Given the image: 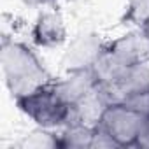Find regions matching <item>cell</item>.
<instances>
[{"label": "cell", "instance_id": "cell-4", "mask_svg": "<svg viewBox=\"0 0 149 149\" xmlns=\"http://www.w3.org/2000/svg\"><path fill=\"white\" fill-rule=\"evenodd\" d=\"M105 42H102L95 33H83L76 37L63 56V65L67 72L76 70H91L98 56L102 54Z\"/></svg>", "mask_w": 149, "mask_h": 149}, {"label": "cell", "instance_id": "cell-9", "mask_svg": "<svg viewBox=\"0 0 149 149\" xmlns=\"http://www.w3.org/2000/svg\"><path fill=\"white\" fill-rule=\"evenodd\" d=\"M93 132H95V128H90L86 125L70 123V125L63 126V132L58 135L60 147L61 149H84V147H91Z\"/></svg>", "mask_w": 149, "mask_h": 149}, {"label": "cell", "instance_id": "cell-8", "mask_svg": "<svg viewBox=\"0 0 149 149\" xmlns=\"http://www.w3.org/2000/svg\"><path fill=\"white\" fill-rule=\"evenodd\" d=\"M53 86L56 93L72 107L74 104H77L81 98H84L90 91L97 88V81L91 70H76V72H68V76L60 81H53Z\"/></svg>", "mask_w": 149, "mask_h": 149}, {"label": "cell", "instance_id": "cell-14", "mask_svg": "<svg viewBox=\"0 0 149 149\" xmlns=\"http://www.w3.org/2000/svg\"><path fill=\"white\" fill-rule=\"evenodd\" d=\"M67 2H74V0H67Z\"/></svg>", "mask_w": 149, "mask_h": 149}, {"label": "cell", "instance_id": "cell-5", "mask_svg": "<svg viewBox=\"0 0 149 149\" xmlns=\"http://www.w3.org/2000/svg\"><path fill=\"white\" fill-rule=\"evenodd\" d=\"M104 91V90H102ZM111 102H130L137 97L149 93V65L139 63L125 70L119 81L107 91H104Z\"/></svg>", "mask_w": 149, "mask_h": 149}, {"label": "cell", "instance_id": "cell-6", "mask_svg": "<svg viewBox=\"0 0 149 149\" xmlns=\"http://www.w3.org/2000/svg\"><path fill=\"white\" fill-rule=\"evenodd\" d=\"M105 49L126 65H139L149 61V33L135 30L121 35L111 42H105Z\"/></svg>", "mask_w": 149, "mask_h": 149}, {"label": "cell", "instance_id": "cell-7", "mask_svg": "<svg viewBox=\"0 0 149 149\" xmlns=\"http://www.w3.org/2000/svg\"><path fill=\"white\" fill-rule=\"evenodd\" d=\"M67 39L63 18L56 11H44L32 26V40L39 47H56Z\"/></svg>", "mask_w": 149, "mask_h": 149}, {"label": "cell", "instance_id": "cell-10", "mask_svg": "<svg viewBox=\"0 0 149 149\" xmlns=\"http://www.w3.org/2000/svg\"><path fill=\"white\" fill-rule=\"evenodd\" d=\"M121 21L133 25L139 30H146L149 26V0H126Z\"/></svg>", "mask_w": 149, "mask_h": 149}, {"label": "cell", "instance_id": "cell-1", "mask_svg": "<svg viewBox=\"0 0 149 149\" xmlns=\"http://www.w3.org/2000/svg\"><path fill=\"white\" fill-rule=\"evenodd\" d=\"M0 63H2L7 90L11 91L14 100L53 83L51 74L35 54V51L7 35L2 37V44H0Z\"/></svg>", "mask_w": 149, "mask_h": 149}, {"label": "cell", "instance_id": "cell-12", "mask_svg": "<svg viewBox=\"0 0 149 149\" xmlns=\"http://www.w3.org/2000/svg\"><path fill=\"white\" fill-rule=\"evenodd\" d=\"M135 147L149 149V114L144 118V123H142V126H140V132H139V137H137Z\"/></svg>", "mask_w": 149, "mask_h": 149}, {"label": "cell", "instance_id": "cell-13", "mask_svg": "<svg viewBox=\"0 0 149 149\" xmlns=\"http://www.w3.org/2000/svg\"><path fill=\"white\" fill-rule=\"evenodd\" d=\"M23 2L33 7H44V6H53L56 0H23Z\"/></svg>", "mask_w": 149, "mask_h": 149}, {"label": "cell", "instance_id": "cell-2", "mask_svg": "<svg viewBox=\"0 0 149 149\" xmlns=\"http://www.w3.org/2000/svg\"><path fill=\"white\" fill-rule=\"evenodd\" d=\"M16 105L40 128H63L70 121V105L56 93L53 83L18 98Z\"/></svg>", "mask_w": 149, "mask_h": 149}, {"label": "cell", "instance_id": "cell-3", "mask_svg": "<svg viewBox=\"0 0 149 149\" xmlns=\"http://www.w3.org/2000/svg\"><path fill=\"white\" fill-rule=\"evenodd\" d=\"M146 116L147 114L140 112L126 102H111L97 126L111 135V139L119 147H135Z\"/></svg>", "mask_w": 149, "mask_h": 149}, {"label": "cell", "instance_id": "cell-11", "mask_svg": "<svg viewBox=\"0 0 149 149\" xmlns=\"http://www.w3.org/2000/svg\"><path fill=\"white\" fill-rule=\"evenodd\" d=\"M21 146L23 147H35V149H40V147L56 149V147H60V139H58V135L47 132V128H40L39 132L26 135V139L23 140Z\"/></svg>", "mask_w": 149, "mask_h": 149}]
</instances>
